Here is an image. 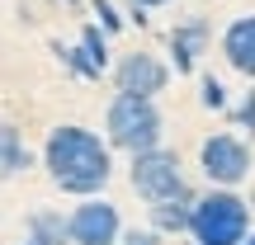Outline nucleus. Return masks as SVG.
<instances>
[{"mask_svg": "<svg viewBox=\"0 0 255 245\" xmlns=\"http://www.w3.org/2000/svg\"><path fill=\"white\" fill-rule=\"evenodd\" d=\"M251 198H241L237 189H218V184H208V189L194 198V222H189V241L199 245H241L251 236Z\"/></svg>", "mask_w": 255, "mask_h": 245, "instance_id": "nucleus-2", "label": "nucleus"}, {"mask_svg": "<svg viewBox=\"0 0 255 245\" xmlns=\"http://www.w3.org/2000/svg\"><path fill=\"white\" fill-rule=\"evenodd\" d=\"M227 118H232V127H237L241 137H251V142H255V85H251V90H241V99L232 104Z\"/></svg>", "mask_w": 255, "mask_h": 245, "instance_id": "nucleus-16", "label": "nucleus"}, {"mask_svg": "<svg viewBox=\"0 0 255 245\" xmlns=\"http://www.w3.org/2000/svg\"><path fill=\"white\" fill-rule=\"evenodd\" d=\"M208 43H213L208 19H199V14L180 19V24L165 33V47H170V66H175V76H194V71H199V57L208 52Z\"/></svg>", "mask_w": 255, "mask_h": 245, "instance_id": "nucleus-8", "label": "nucleus"}, {"mask_svg": "<svg viewBox=\"0 0 255 245\" xmlns=\"http://www.w3.org/2000/svg\"><path fill=\"white\" fill-rule=\"evenodd\" d=\"M128 5H146V9H161V5H170V0H128Z\"/></svg>", "mask_w": 255, "mask_h": 245, "instance_id": "nucleus-19", "label": "nucleus"}, {"mask_svg": "<svg viewBox=\"0 0 255 245\" xmlns=\"http://www.w3.org/2000/svg\"><path fill=\"white\" fill-rule=\"evenodd\" d=\"M90 9H95V19H100V24L109 28V33H119V28L128 24V19H123V9L114 5V0H90Z\"/></svg>", "mask_w": 255, "mask_h": 245, "instance_id": "nucleus-17", "label": "nucleus"}, {"mask_svg": "<svg viewBox=\"0 0 255 245\" xmlns=\"http://www.w3.org/2000/svg\"><path fill=\"white\" fill-rule=\"evenodd\" d=\"M189 245H199V241H189Z\"/></svg>", "mask_w": 255, "mask_h": 245, "instance_id": "nucleus-23", "label": "nucleus"}, {"mask_svg": "<svg viewBox=\"0 0 255 245\" xmlns=\"http://www.w3.org/2000/svg\"><path fill=\"white\" fill-rule=\"evenodd\" d=\"M128 161H132V165H128V184L137 189V198H142L146 208H151V203H165V198H175V193L189 189L180 156L165 151V146H151V151L128 156Z\"/></svg>", "mask_w": 255, "mask_h": 245, "instance_id": "nucleus-4", "label": "nucleus"}, {"mask_svg": "<svg viewBox=\"0 0 255 245\" xmlns=\"http://www.w3.org/2000/svg\"><path fill=\"white\" fill-rule=\"evenodd\" d=\"M161 132H165V118L156 109V99L146 94H114L109 113H104V137L114 142V151H128V156H142L151 146H161Z\"/></svg>", "mask_w": 255, "mask_h": 245, "instance_id": "nucleus-3", "label": "nucleus"}, {"mask_svg": "<svg viewBox=\"0 0 255 245\" xmlns=\"http://www.w3.org/2000/svg\"><path fill=\"white\" fill-rule=\"evenodd\" d=\"M28 241L38 245H71V212H57V208H33L24 217Z\"/></svg>", "mask_w": 255, "mask_h": 245, "instance_id": "nucleus-11", "label": "nucleus"}, {"mask_svg": "<svg viewBox=\"0 0 255 245\" xmlns=\"http://www.w3.org/2000/svg\"><path fill=\"white\" fill-rule=\"evenodd\" d=\"M52 52L62 57V62L71 66V71L81 76V81H100V76H104V66L95 62L90 52H85V43H76V47H62V43H52Z\"/></svg>", "mask_w": 255, "mask_h": 245, "instance_id": "nucleus-14", "label": "nucleus"}, {"mask_svg": "<svg viewBox=\"0 0 255 245\" xmlns=\"http://www.w3.org/2000/svg\"><path fill=\"white\" fill-rule=\"evenodd\" d=\"M119 245H165V231H156V227H128Z\"/></svg>", "mask_w": 255, "mask_h": 245, "instance_id": "nucleus-18", "label": "nucleus"}, {"mask_svg": "<svg viewBox=\"0 0 255 245\" xmlns=\"http://www.w3.org/2000/svg\"><path fill=\"white\" fill-rule=\"evenodd\" d=\"M62 5H81V0H62Z\"/></svg>", "mask_w": 255, "mask_h": 245, "instance_id": "nucleus-21", "label": "nucleus"}, {"mask_svg": "<svg viewBox=\"0 0 255 245\" xmlns=\"http://www.w3.org/2000/svg\"><path fill=\"white\" fill-rule=\"evenodd\" d=\"M109 28L100 24V19H90V24H81V43H85V52L95 57V62L104 66V71H114V57H109Z\"/></svg>", "mask_w": 255, "mask_h": 245, "instance_id": "nucleus-13", "label": "nucleus"}, {"mask_svg": "<svg viewBox=\"0 0 255 245\" xmlns=\"http://www.w3.org/2000/svg\"><path fill=\"white\" fill-rule=\"evenodd\" d=\"M123 217L104 193H90L71 208V245H119L123 241Z\"/></svg>", "mask_w": 255, "mask_h": 245, "instance_id": "nucleus-6", "label": "nucleus"}, {"mask_svg": "<svg viewBox=\"0 0 255 245\" xmlns=\"http://www.w3.org/2000/svg\"><path fill=\"white\" fill-rule=\"evenodd\" d=\"M43 170L71 198H90L104 193L114 179V142L100 137L95 127L81 123H57L43 142Z\"/></svg>", "mask_w": 255, "mask_h": 245, "instance_id": "nucleus-1", "label": "nucleus"}, {"mask_svg": "<svg viewBox=\"0 0 255 245\" xmlns=\"http://www.w3.org/2000/svg\"><path fill=\"white\" fill-rule=\"evenodd\" d=\"M19 245H38V241H19Z\"/></svg>", "mask_w": 255, "mask_h": 245, "instance_id": "nucleus-22", "label": "nucleus"}, {"mask_svg": "<svg viewBox=\"0 0 255 245\" xmlns=\"http://www.w3.org/2000/svg\"><path fill=\"white\" fill-rule=\"evenodd\" d=\"M218 47H222V62H227L237 76L255 81V9L251 14H237L227 28H222Z\"/></svg>", "mask_w": 255, "mask_h": 245, "instance_id": "nucleus-9", "label": "nucleus"}, {"mask_svg": "<svg viewBox=\"0 0 255 245\" xmlns=\"http://www.w3.org/2000/svg\"><path fill=\"white\" fill-rule=\"evenodd\" d=\"M28 165H33V151L24 146L19 123L5 118V123H0V170H5V179H14V174H24Z\"/></svg>", "mask_w": 255, "mask_h": 245, "instance_id": "nucleus-12", "label": "nucleus"}, {"mask_svg": "<svg viewBox=\"0 0 255 245\" xmlns=\"http://www.w3.org/2000/svg\"><path fill=\"white\" fill-rule=\"evenodd\" d=\"M241 245H255V231H251V236H246V241H241Z\"/></svg>", "mask_w": 255, "mask_h": 245, "instance_id": "nucleus-20", "label": "nucleus"}, {"mask_svg": "<svg viewBox=\"0 0 255 245\" xmlns=\"http://www.w3.org/2000/svg\"><path fill=\"white\" fill-rule=\"evenodd\" d=\"M194 198H199V193L184 189V193H175V198H165V203H151V208H146V212H151V227L165 231V236H189Z\"/></svg>", "mask_w": 255, "mask_h": 245, "instance_id": "nucleus-10", "label": "nucleus"}, {"mask_svg": "<svg viewBox=\"0 0 255 245\" xmlns=\"http://www.w3.org/2000/svg\"><path fill=\"white\" fill-rule=\"evenodd\" d=\"M251 142L241 132H213L199 142V174L218 189H237L251 179Z\"/></svg>", "mask_w": 255, "mask_h": 245, "instance_id": "nucleus-5", "label": "nucleus"}, {"mask_svg": "<svg viewBox=\"0 0 255 245\" xmlns=\"http://www.w3.org/2000/svg\"><path fill=\"white\" fill-rule=\"evenodd\" d=\"M170 62H161L156 52H119L114 57V90L123 94H146V99H156V94L170 85Z\"/></svg>", "mask_w": 255, "mask_h": 245, "instance_id": "nucleus-7", "label": "nucleus"}, {"mask_svg": "<svg viewBox=\"0 0 255 245\" xmlns=\"http://www.w3.org/2000/svg\"><path fill=\"white\" fill-rule=\"evenodd\" d=\"M199 104H203V109H208V113H232V99H227V85H222L218 81V76H199Z\"/></svg>", "mask_w": 255, "mask_h": 245, "instance_id": "nucleus-15", "label": "nucleus"}]
</instances>
